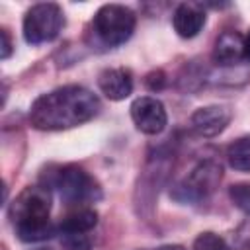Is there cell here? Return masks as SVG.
Masks as SVG:
<instances>
[{
	"label": "cell",
	"mask_w": 250,
	"mask_h": 250,
	"mask_svg": "<svg viewBox=\"0 0 250 250\" xmlns=\"http://www.w3.org/2000/svg\"><path fill=\"white\" fill-rule=\"evenodd\" d=\"M135 12L121 4H104L92 20V29L96 39L104 47H119L135 31Z\"/></svg>",
	"instance_id": "cell-3"
},
{
	"label": "cell",
	"mask_w": 250,
	"mask_h": 250,
	"mask_svg": "<svg viewBox=\"0 0 250 250\" xmlns=\"http://www.w3.org/2000/svg\"><path fill=\"white\" fill-rule=\"evenodd\" d=\"M49 184L59 189L61 199L68 205L84 207L86 203H94L102 197L100 184L94 180V176H90L78 164L59 166L57 172L51 174ZM49 184H47V188H49Z\"/></svg>",
	"instance_id": "cell-2"
},
{
	"label": "cell",
	"mask_w": 250,
	"mask_h": 250,
	"mask_svg": "<svg viewBox=\"0 0 250 250\" xmlns=\"http://www.w3.org/2000/svg\"><path fill=\"white\" fill-rule=\"evenodd\" d=\"M232 246L238 250H250V219L242 221L232 232Z\"/></svg>",
	"instance_id": "cell-18"
},
{
	"label": "cell",
	"mask_w": 250,
	"mask_h": 250,
	"mask_svg": "<svg viewBox=\"0 0 250 250\" xmlns=\"http://www.w3.org/2000/svg\"><path fill=\"white\" fill-rule=\"evenodd\" d=\"M14 229H16V236L21 242H41V240H47V238H51L55 234V227L51 225V221L18 225Z\"/></svg>",
	"instance_id": "cell-14"
},
{
	"label": "cell",
	"mask_w": 250,
	"mask_h": 250,
	"mask_svg": "<svg viewBox=\"0 0 250 250\" xmlns=\"http://www.w3.org/2000/svg\"><path fill=\"white\" fill-rule=\"evenodd\" d=\"M164 82H166V78H164V72H162V70H154V72L146 74V78H145L146 88L152 90V92L162 90V88H164Z\"/></svg>",
	"instance_id": "cell-19"
},
{
	"label": "cell",
	"mask_w": 250,
	"mask_h": 250,
	"mask_svg": "<svg viewBox=\"0 0 250 250\" xmlns=\"http://www.w3.org/2000/svg\"><path fill=\"white\" fill-rule=\"evenodd\" d=\"M156 250H186V248L180 246V244H166V246H160V248H156Z\"/></svg>",
	"instance_id": "cell-22"
},
{
	"label": "cell",
	"mask_w": 250,
	"mask_h": 250,
	"mask_svg": "<svg viewBox=\"0 0 250 250\" xmlns=\"http://www.w3.org/2000/svg\"><path fill=\"white\" fill-rule=\"evenodd\" d=\"M221 178H223V168L217 160H213V158L201 160L191 168V172L180 184L174 186L172 197L182 203L199 201L215 191Z\"/></svg>",
	"instance_id": "cell-5"
},
{
	"label": "cell",
	"mask_w": 250,
	"mask_h": 250,
	"mask_svg": "<svg viewBox=\"0 0 250 250\" xmlns=\"http://www.w3.org/2000/svg\"><path fill=\"white\" fill-rule=\"evenodd\" d=\"M227 160L238 172H250V135H244L229 145Z\"/></svg>",
	"instance_id": "cell-13"
},
{
	"label": "cell",
	"mask_w": 250,
	"mask_h": 250,
	"mask_svg": "<svg viewBox=\"0 0 250 250\" xmlns=\"http://www.w3.org/2000/svg\"><path fill=\"white\" fill-rule=\"evenodd\" d=\"M131 119L135 127L145 135H158L168 123L164 104L152 96H141L131 104Z\"/></svg>",
	"instance_id": "cell-7"
},
{
	"label": "cell",
	"mask_w": 250,
	"mask_h": 250,
	"mask_svg": "<svg viewBox=\"0 0 250 250\" xmlns=\"http://www.w3.org/2000/svg\"><path fill=\"white\" fill-rule=\"evenodd\" d=\"M51 191L47 186H27L10 205V219L14 227L27 223L49 221Z\"/></svg>",
	"instance_id": "cell-6"
},
{
	"label": "cell",
	"mask_w": 250,
	"mask_h": 250,
	"mask_svg": "<svg viewBox=\"0 0 250 250\" xmlns=\"http://www.w3.org/2000/svg\"><path fill=\"white\" fill-rule=\"evenodd\" d=\"M244 59L250 62V29H248V33L244 35Z\"/></svg>",
	"instance_id": "cell-21"
},
{
	"label": "cell",
	"mask_w": 250,
	"mask_h": 250,
	"mask_svg": "<svg viewBox=\"0 0 250 250\" xmlns=\"http://www.w3.org/2000/svg\"><path fill=\"white\" fill-rule=\"evenodd\" d=\"M64 14L59 4L41 2L31 6L23 16V39L29 45L49 43L62 31Z\"/></svg>",
	"instance_id": "cell-4"
},
{
	"label": "cell",
	"mask_w": 250,
	"mask_h": 250,
	"mask_svg": "<svg viewBox=\"0 0 250 250\" xmlns=\"http://www.w3.org/2000/svg\"><path fill=\"white\" fill-rule=\"evenodd\" d=\"M61 244L64 250H92V240L86 232H64Z\"/></svg>",
	"instance_id": "cell-17"
},
{
	"label": "cell",
	"mask_w": 250,
	"mask_h": 250,
	"mask_svg": "<svg viewBox=\"0 0 250 250\" xmlns=\"http://www.w3.org/2000/svg\"><path fill=\"white\" fill-rule=\"evenodd\" d=\"M193 250H232L227 240L211 230H205V232H199L197 238L193 240Z\"/></svg>",
	"instance_id": "cell-15"
},
{
	"label": "cell",
	"mask_w": 250,
	"mask_h": 250,
	"mask_svg": "<svg viewBox=\"0 0 250 250\" xmlns=\"http://www.w3.org/2000/svg\"><path fill=\"white\" fill-rule=\"evenodd\" d=\"M244 59V37L238 31H223L215 39L213 61L221 66L238 64Z\"/></svg>",
	"instance_id": "cell-11"
},
{
	"label": "cell",
	"mask_w": 250,
	"mask_h": 250,
	"mask_svg": "<svg viewBox=\"0 0 250 250\" xmlns=\"http://www.w3.org/2000/svg\"><path fill=\"white\" fill-rule=\"evenodd\" d=\"M230 123V109L225 105H205L191 113L189 125L199 137H217Z\"/></svg>",
	"instance_id": "cell-8"
},
{
	"label": "cell",
	"mask_w": 250,
	"mask_h": 250,
	"mask_svg": "<svg viewBox=\"0 0 250 250\" xmlns=\"http://www.w3.org/2000/svg\"><path fill=\"white\" fill-rule=\"evenodd\" d=\"M205 20L207 18H205L203 4H197V2H182L180 6H176L172 14L174 31L184 39L195 37L203 29Z\"/></svg>",
	"instance_id": "cell-9"
},
{
	"label": "cell",
	"mask_w": 250,
	"mask_h": 250,
	"mask_svg": "<svg viewBox=\"0 0 250 250\" xmlns=\"http://www.w3.org/2000/svg\"><path fill=\"white\" fill-rule=\"evenodd\" d=\"M229 197H230V201L240 211H244L246 215H250V182H242V184L230 186Z\"/></svg>",
	"instance_id": "cell-16"
},
{
	"label": "cell",
	"mask_w": 250,
	"mask_h": 250,
	"mask_svg": "<svg viewBox=\"0 0 250 250\" xmlns=\"http://www.w3.org/2000/svg\"><path fill=\"white\" fill-rule=\"evenodd\" d=\"M98 86L102 94L113 102H121L131 96L133 92V76L131 70L119 68H104L98 76Z\"/></svg>",
	"instance_id": "cell-10"
},
{
	"label": "cell",
	"mask_w": 250,
	"mask_h": 250,
	"mask_svg": "<svg viewBox=\"0 0 250 250\" xmlns=\"http://www.w3.org/2000/svg\"><path fill=\"white\" fill-rule=\"evenodd\" d=\"M100 111V100L84 86L68 84L41 94L29 109V123L39 131H62L90 121Z\"/></svg>",
	"instance_id": "cell-1"
},
{
	"label": "cell",
	"mask_w": 250,
	"mask_h": 250,
	"mask_svg": "<svg viewBox=\"0 0 250 250\" xmlns=\"http://www.w3.org/2000/svg\"><path fill=\"white\" fill-rule=\"evenodd\" d=\"M0 37H2V43H0V57H2V59H8V57L12 55V39H10L8 29H0Z\"/></svg>",
	"instance_id": "cell-20"
},
{
	"label": "cell",
	"mask_w": 250,
	"mask_h": 250,
	"mask_svg": "<svg viewBox=\"0 0 250 250\" xmlns=\"http://www.w3.org/2000/svg\"><path fill=\"white\" fill-rule=\"evenodd\" d=\"M96 225H98V211L92 207H78L61 219L59 230L62 234L64 232H88Z\"/></svg>",
	"instance_id": "cell-12"
},
{
	"label": "cell",
	"mask_w": 250,
	"mask_h": 250,
	"mask_svg": "<svg viewBox=\"0 0 250 250\" xmlns=\"http://www.w3.org/2000/svg\"><path fill=\"white\" fill-rule=\"evenodd\" d=\"M31 250H51V248H45V246H39V248H31Z\"/></svg>",
	"instance_id": "cell-23"
}]
</instances>
